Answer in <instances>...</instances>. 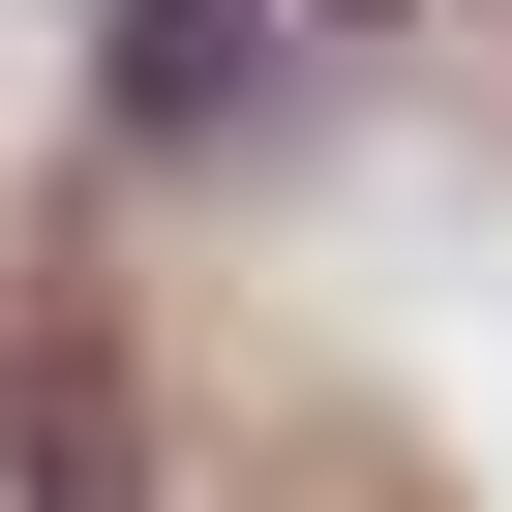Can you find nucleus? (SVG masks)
Wrapping results in <instances>:
<instances>
[{
	"instance_id": "f257e3e1",
	"label": "nucleus",
	"mask_w": 512,
	"mask_h": 512,
	"mask_svg": "<svg viewBox=\"0 0 512 512\" xmlns=\"http://www.w3.org/2000/svg\"><path fill=\"white\" fill-rule=\"evenodd\" d=\"M121 91H151V121H211V91H241V0H121Z\"/></svg>"
},
{
	"instance_id": "f03ea898",
	"label": "nucleus",
	"mask_w": 512,
	"mask_h": 512,
	"mask_svg": "<svg viewBox=\"0 0 512 512\" xmlns=\"http://www.w3.org/2000/svg\"><path fill=\"white\" fill-rule=\"evenodd\" d=\"M0 512H121V482H91V422H31V452H0Z\"/></svg>"
}]
</instances>
